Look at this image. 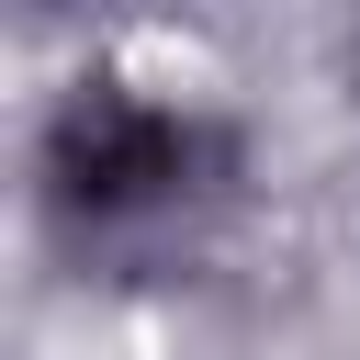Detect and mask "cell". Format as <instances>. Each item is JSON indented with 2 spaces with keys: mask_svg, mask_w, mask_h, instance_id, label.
Returning a JSON list of instances; mask_svg holds the SVG:
<instances>
[{
  "mask_svg": "<svg viewBox=\"0 0 360 360\" xmlns=\"http://www.w3.org/2000/svg\"><path fill=\"white\" fill-rule=\"evenodd\" d=\"M68 191L90 214H124V202H169L191 180V124L158 112V101H79L68 112Z\"/></svg>",
  "mask_w": 360,
  "mask_h": 360,
  "instance_id": "1",
  "label": "cell"
}]
</instances>
